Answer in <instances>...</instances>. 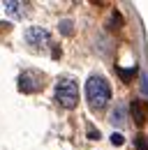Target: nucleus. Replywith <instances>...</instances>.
<instances>
[{
  "mask_svg": "<svg viewBox=\"0 0 148 150\" xmlns=\"http://www.w3.org/2000/svg\"><path fill=\"white\" fill-rule=\"evenodd\" d=\"M86 99H88V104H90L92 109H104L107 104H109L111 99V86L109 81L104 79V76H90L88 81H86Z\"/></svg>",
  "mask_w": 148,
  "mask_h": 150,
  "instance_id": "1",
  "label": "nucleus"
},
{
  "mask_svg": "<svg viewBox=\"0 0 148 150\" xmlns=\"http://www.w3.org/2000/svg\"><path fill=\"white\" fill-rule=\"evenodd\" d=\"M56 102L60 106H65V109H74L76 106V102H79V88H76V83L72 79L58 81V86H56Z\"/></svg>",
  "mask_w": 148,
  "mask_h": 150,
  "instance_id": "2",
  "label": "nucleus"
},
{
  "mask_svg": "<svg viewBox=\"0 0 148 150\" xmlns=\"http://www.w3.org/2000/svg\"><path fill=\"white\" fill-rule=\"evenodd\" d=\"M42 79L44 76L39 74V72H33V69L23 72V74L18 76V90L21 93H37L42 88Z\"/></svg>",
  "mask_w": 148,
  "mask_h": 150,
  "instance_id": "3",
  "label": "nucleus"
},
{
  "mask_svg": "<svg viewBox=\"0 0 148 150\" xmlns=\"http://www.w3.org/2000/svg\"><path fill=\"white\" fill-rule=\"evenodd\" d=\"M26 42L33 44V46H49V44H51V33L44 30V28L33 25V28L26 30Z\"/></svg>",
  "mask_w": 148,
  "mask_h": 150,
  "instance_id": "4",
  "label": "nucleus"
},
{
  "mask_svg": "<svg viewBox=\"0 0 148 150\" xmlns=\"http://www.w3.org/2000/svg\"><path fill=\"white\" fill-rule=\"evenodd\" d=\"M130 113H132V118H134L137 125H144V122H146V115H148V104L144 99H132Z\"/></svg>",
  "mask_w": 148,
  "mask_h": 150,
  "instance_id": "5",
  "label": "nucleus"
},
{
  "mask_svg": "<svg viewBox=\"0 0 148 150\" xmlns=\"http://www.w3.org/2000/svg\"><path fill=\"white\" fill-rule=\"evenodd\" d=\"M60 33H63V35H72V33H74V23H72V21H67V19L60 21Z\"/></svg>",
  "mask_w": 148,
  "mask_h": 150,
  "instance_id": "6",
  "label": "nucleus"
},
{
  "mask_svg": "<svg viewBox=\"0 0 148 150\" xmlns=\"http://www.w3.org/2000/svg\"><path fill=\"white\" fill-rule=\"evenodd\" d=\"M118 74L123 81H130V79H134L137 76V67H132V69H118Z\"/></svg>",
  "mask_w": 148,
  "mask_h": 150,
  "instance_id": "7",
  "label": "nucleus"
},
{
  "mask_svg": "<svg viewBox=\"0 0 148 150\" xmlns=\"http://www.w3.org/2000/svg\"><path fill=\"white\" fill-rule=\"evenodd\" d=\"M111 122H113V125H120V122H123V106H118L116 111L111 113Z\"/></svg>",
  "mask_w": 148,
  "mask_h": 150,
  "instance_id": "8",
  "label": "nucleus"
},
{
  "mask_svg": "<svg viewBox=\"0 0 148 150\" xmlns=\"http://www.w3.org/2000/svg\"><path fill=\"white\" fill-rule=\"evenodd\" d=\"M5 7H7V14H18L21 2H5Z\"/></svg>",
  "mask_w": 148,
  "mask_h": 150,
  "instance_id": "9",
  "label": "nucleus"
},
{
  "mask_svg": "<svg viewBox=\"0 0 148 150\" xmlns=\"http://www.w3.org/2000/svg\"><path fill=\"white\" fill-rule=\"evenodd\" d=\"M111 143H113V146H123V143H125V139H123V134H118V132H113V134H111Z\"/></svg>",
  "mask_w": 148,
  "mask_h": 150,
  "instance_id": "10",
  "label": "nucleus"
},
{
  "mask_svg": "<svg viewBox=\"0 0 148 150\" xmlns=\"http://www.w3.org/2000/svg\"><path fill=\"white\" fill-rule=\"evenodd\" d=\"M137 148L139 150H148V139L141 134V136H137Z\"/></svg>",
  "mask_w": 148,
  "mask_h": 150,
  "instance_id": "11",
  "label": "nucleus"
},
{
  "mask_svg": "<svg viewBox=\"0 0 148 150\" xmlns=\"http://www.w3.org/2000/svg\"><path fill=\"white\" fill-rule=\"evenodd\" d=\"M111 19H113V28H120V25H123V19H120V14H118V12H113V16H111Z\"/></svg>",
  "mask_w": 148,
  "mask_h": 150,
  "instance_id": "12",
  "label": "nucleus"
},
{
  "mask_svg": "<svg viewBox=\"0 0 148 150\" xmlns=\"http://www.w3.org/2000/svg\"><path fill=\"white\" fill-rule=\"evenodd\" d=\"M88 134H90V139H100V132H97V129H92V127L88 129Z\"/></svg>",
  "mask_w": 148,
  "mask_h": 150,
  "instance_id": "13",
  "label": "nucleus"
}]
</instances>
